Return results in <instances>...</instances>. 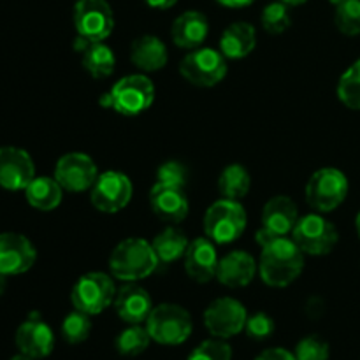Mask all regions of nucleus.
<instances>
[{"instance_id": "f257e3e1", "label": "nucleus", "mask_w": 360, "mask_h": 360, "mask_svg": "<svg viewBox=\"0 0 360 360\" xmlns=\"http://www.w3.org/2000/svg\"><path fill=\"white\" fill-rule=\"evenodd\" d=\"M304 257L292 236L273 239L260 246V280L271 288H287L304 271Z\"/></svg>"}, {"instance_id": "f03ea898", "label": "nucleus", "mask_w": 360, "mask_h": 360, "mask_svg": "<svg viewBox=\"0 0 360 360\" xmlns=\"http://www.w3.org/2000/svg\"><path fill=\"white\" fill-rule=\"evenodd\" d=\"M158 264L160 262L150 241L127 238L120 241L109 255V274L123 283H137L153 274Z\"/></svg>"}, {"instance_id": "7ed1b4c3", "label": "nucleus", "mask_w": 360, "mask_h": 360, "mask_svg": "<svg viewBox=\"0 0 360 360\" xmlns=\"http://www.w3.org/2000/svg\"><path fill=\"white\" fill-rule=\"evenodd\" d=\"M155 102V84L146 74H129L112 84L98 104L123 116H137Z\"/></svg>"}, {"instance_id": "20e7f679", "label": "nucleus", "mask_w": 360, "mask_h": 360, "mask_svg": "<svg viewBox=\"0 0 360 360\" xmlns=\"http://www.w3.org/2000/svg\"><path fill=\"white\" fill-rule=\"evenodd\" d=\"M248 217L241 200L218 199L204 213V236L214 245H232L246 231Z\"/></svg>"}, {"instance_id": "39448f33", "label": "nucleus", "mask_w": 360, "mask_h": 360, "mask_svg": "<svg viewBox=\"0 0 360 360\" xmlns=\"http://www.w3.org/2000/svg\"><path fill=\"white\" fill-rule=\"evenodd\" d=\"M144 326L151 340L164 347L183 345L193 333L192 315L183 306L172 302L155 306Z\"/></svg>"}, {"instance_id": "423d86ee", "label": "nucleus", "mask_w": 360, "mask_h": 360, "mask_svg": "<svg viewBox=\"0 0 360 360\" xmlns=\"http://www.w3.org/2000/svg\"><path fill=\"white\" fill-rule=\"evenodd\" d=\"M350 183L347 174L336 167H322L309 176L304 188L306 202L316 213H333L347 200Z\"/></svg>"}, {"instance_id": "0eeeda50", "label": "nucleus", "mask_w": 360, "mask_h": 360, "mask_svg": "<svg viewBox=\"0 0 360 360\" xmlns=\"http://www.w3.org/2000/svg\"><path fill=\"white\" fill-rule=\"evenodd\" d=\"M116 292L118 288L111 274L94 271V273H86L77 278L70 292V302L77 311L95 316L115 304Z\"/></svg>"}, {"instance_id": "6e6552de", "label": "nucleus", "mask_w": 360, "mask_h": 360, "mask_svg": "<svg viewBox=\"0 0 360 360\" xmlns=\"http://www.w3.org/2000/svg\"><path fill=\"white\" fill-rule=\"evenodd\" d=\"M227 58L220 49L197 48L183 56L179 74L186 83L197 88H213L227 77Z\"/></svg>"}, {"instance_id": "1a4fd4ad", "label": "nucleus", "mask_w": 360, "mask_h": 360, "mask_svg": "<svg viewBox=\"0 0 360 360\" xmlns=\"http://www.w3.org/2000/svg\"><path fill=\"white\" fill-rule=\"evenodd\" d=\"M292 239L304 255L323 257L333 253V250L336 248L340 243V232L336 225L327 220L322 213L313 211L304 217H299L292 231Z\"/></svg>"}, {"instance_id": "9d476101", "label": "nucleus", "mask_w": 360, "mask_h": 360, "mask_svg": "<svg viewBox=\"0 0 360 360\" xmlns=\"http://www.w3.org/2000/svg\"><path fill=\"white\" fill-rule=\"evenodd\" d=\"M77 37L102 42L115 30V11L108 0H76L72 11Z\"/></svg>"}, {"instance_id": "9b49d317", "label": "nucleus", "mask_w": 360, "mask_h": 360, "mask_svg": "<svg viewBox=\"0 0 360 360\" xmlns=\"http://www.w3.org/2000/svg\"><path fill=\"white\" fill-rule=\"evenodd\" d=\"M299 220L297 204L287 195H274L264 204L260 214V229L257 231L259 246L267 245L276 238L292 236L295 224Z\"/></svg>"}, {"instance_id": "f8f14e48", "label": "nucleus", "mask_w": 360, "mask_h": 360, "mask_svg": "<svg viewBox=\"0 0 360 360\" xmlns=\"http://www.w3.org/2000/svg\"><path fill=\"white\" fill-rule=\"evenodd\" d=\"M204 327L218 340H231L245 330L248 311L234 297H218L204 309Z\"/></svg>"}, {"instance_id": "ddd939ff", "label": "nucleus", "mask_w": 360, "mask_h": 360, "mask_svg": "<svg viewBox=\"0 0 360 360\" xmlns=\"http://www.w3.org/2000/svg\"><path fill=\"white\" fill-rule=\"evenodd\" d=\"M134 186L129 176L122 171L101 172L90 190L91 206L105 214H115L125 210L132 200Z\"/></svg>"}, {"instance_id": "4468645a", "label": "nucleus", "mask_w": 360, "mask_h": 360, "mask_svg": "<svg viewBox=\"0 0 360 360\" xmlns=\"http://www.w3.org/2000/svg\"><path fill=\"white\" fill-rule=\"evenodd\" d=\"M98 178V167L90 155L83 151H70L58 158L55 165V179L63 192H90Z\"/></svg>"}, {"instance_id": "2eb2a0df", "label": "nucleus", "mask_w": 360, "mask_h": 360, "mask_svg": "<svg viewBox=\"0 0 360 360\" xmlns=\"http://www.w3.org/2000/svg\"><path fill=\"white\" fill-rule=\"evenodd\" d=\"M35 178V164L30 153L18 146L0 148V186L9 192L27 188Z\"/></svg>"}, {"instance_id": "dca6fc26", "label": "nucleus", "mask_w": 360, "mask_h": 360, "mask_svg": "<svg viewBox=\"0 0 360 360\" xmlns=\"http://www.w3.org/2000/svg\"><path fill=\"white\" fill-rule=\"evenodd\" d=\"M37 250L30 239L18 232L0 234V273L6 276H18L34 267Z\"/></svg>"}, {"instance_id": "f3484780", "label": "nucleus", "mask_w": 360, "mask_h": 360, "mask_svg": "<svg viewBox=\"0 0 360 360\" xmlns=\"http://www.w3.org/2000/svg\"><path fill=\"white\" fill-rule=\"evenodd\" d=\"M16 347L20 354L35 360L51 355L55 348V334L51 327L41 319L39 313H32L16 330Z\"/></svg>"}, {"instance_id": "a211bd4d", "label": "nucleus", "mask_w": 360, "mask_h": 360, "mask_svg": "<svg viewBox=\"0 0 360 360\" xmlns=\"http://www.w3.org/2000/svg\"><path fill=\"white\" fill-rule=\"evenodd\" d=\"M150 207L162 221L178 225L188 217L190 202L185 186L157 183L150 190Z\"/></svg>"}, {"instance_id": "6ab92c4d", "label": "nucleus", "mask_w": 360, "mask_h": 360, "mask_svg": "<svg viewBox=\"0 0 360 360\" xmlns=\"http://www.w3.org/2000/svg\"><path fill=\"white\" fill-rule=\"evenodd\" d=\"M183 262H185V271L190 280L200 285L210 283L211 280L217 278L218 262H220L217 245L206 236L195 238L193 241H190Z\"/></svg>"}, {"instance_id": "aec40b11", "label": "nucleus", "mask_w": 360, "mask_h": 360, "mask_svg": "<svg viewBox=\"0 0 360 360\" xmlns=\"http://www.w3.org/2000/svg\"><path fill=\"white\" fill-rule=\"evenodd\" d=\"M259 273V262L252 253L245 250H232L225 253L218 262L217 280L227 288H245L255 280Z\"/></svg>"}, {"instance_id": "412c9836", "label": "nucleus", "mask_w": 360, "mask_h": 360, "mask_svg": "<svg viewBox=\"0 0 360 360\" xmlns=\"http://www.w3.org/2000/svg\"><path fill=\"white\" fill-rule=\"evenodd\" d=\"M112 306L116 315L125 323H144L155 308L150 292L137 283H125L120 287Z\"/></svg>"}, {"instance_id": "4be33fe9", "label": "nucleus", "mask_w": 360, "mask_h": 360, "mask_svg": "<svg viewBox=\"0 0 360 360\" xmlns=\"http://www.w3.org/2000/svg\"><path fill=\"white\" fill-rule=\"evenodd\" d=\"M207 35H210V20L200 11H185L172 21L171 37L178 48L188 51L200 48Z\"/></svg>"}, {"instance_id": "5701e85b", "label": "nucleus", "mask_w": 360, "mask_h": 360, "mask_svg": "<svg viewBox=\"0 0 360 360\" xmlns=\"http://www.w3.org/2000/svg\"><path fill=\"white\" fill-rule=\"evenodd\" d=\"M130 62L141 72H158L169 62L167 46L158 35H141L130 46Z\"/></svg>"}, {"instance_id": "b1692460", "label": "nucleus", "mask_w": 360, "mask_h": 360, "mask_svg": "<svg viewBox=\"0 0 360 360\" xmlns=\"http://www.w3.org/2000/svg\"><path fill=\"white\" fill-rule=\"evenodd\" d=\"M76 49L81 53V67L94 79L109 77L116 69V55L112 48L102 42H90L84 39H76Z\"/></svg>"}, {"instance_id": "393cba45", "label": "nucleus", "mask_w": 360, "mask_h": 360, "mask_svg": "<svg viewBox=\"0 0 360 360\" xmlns=\"http://www.w3.org/2000/svg\"><path fill=\"white\" fill-rule=\"evenodd\" d=\"M257 48V30L248 21H234L221 32L218 49L227 60H243Z\"/></svg>"}, {"instance_id": "a878e982", "label": "nucleus", "mask_w": 360, "mask_h": 360, "mask_svg": "<svg viewBox=\"0 0 360 360\" xmlns=\"http://www.w3.org/2000/svg\"><path fill=\"white\" fill-rule=\"evenodd\" d=\"M27 202L37 211H55L62 204L63 188L55 176H35L34 181L25 188Z\"/></svg>"}, {"instance_id": "bb28decb", "label": "nucleus", "mask_w": 360, "mask_h": 360, "mask_svg": "<svg viewBox=\"0 0 360 360\" xmlns=\"http://www.w3.org/2000/svg\"><path fill=\"white\" fill-rule=\"evenodd\" d=\"M188 238H186L185 232L181 229H178L176 225H169L164 231L158 232L155 236V239L151 241L155 253H157V259L160 264L165 266H171V264L178 262L179 259H183L188 250Z\"/></svg>"}, {"instance_id": "cd10ccee", "label": "nucleus", "mask_w": 360, "mask_h": 360, "mask_svg": "<svg viewBox=\"0 0 360 360\" xmlns=\"http://www.w3.org/2000/svg\"><path fill=\"white\" fill-rule=\"evenodd\" d=\"M252 188V174L243 164H229L218 178V192L224 199L243 200Z\"/></svg>"}, {"instance_id": "c85d7f7f", "label": "nucleus", "mask_w": 360, "mask_h": 360, "mask_svg": "<svg viewBox=\"0 0 360 360\" xmlns=\"http://www.w3.org/2000/svg\"><path fill=\"white\" fill-rule=\"evenodd\" d=\"M151 336L148 333L146 326L141 323H129V327L122 330L116 336L115 347L116 352L123 357H137V355L144 354L151 343Z\"/></svg>"}, {"instance_id": "c756f323", "label": "nucleus", "mask_w": 360, "mask_h": 360, "mask_svg": "<svg viewBox=\"0 0 360 360\" xmlns=\"http://www.w3.org/2000/svg\"><path fill=\"white\" fill-rule=\"evenodd\" d=\"M336 94L341 104L352 111H360V58L341 74Z\"/></svg>"}, {"instance_id": "7c9ffc66", "label": "nucleus", "mask_w": 360, "mask_h": 360, "mask_svg": "<svg viewBox=\"0 0 360 360\" xmlns=\"http://www.w3.org/2000/svg\"><path fill=\"white\" fill-rule=\"evenodd\" d=\"M260 25L269 35L285 34L292 27L290 6L280 2V0L269 2L260 14Z\"/></svg>"}, {"instance_id": "2f4dec72", "label": "nucleus", "mask_w": 360, "mask_h": 360, "mask_svg": "<svg viewBox=\"0 0 360 360\" xmlns=\"http://www.w3.org/2000/svg\"><path fill=\"white\" fill-rule=\"evenodd\" d=\"M91 334V316L83 311H70L62 322V336L69 345H81Z\"/></svg>"}, {"instance_id": "473e14b6", "label": "nucleus", "mask_w": 360, "mask_h": 360, "mask_svg": "<svg viewBox=\"0 0 360 360\" xmlns=\"http://www.w3.org/2000/svg\"><path fill=\"white\" fill-rule=\"evenodd\" d=\"M334 25L348 37L360 35V0H345L334 11Z\"/></svg>"}, {"instance_id": "72a5a7b5", "label": "nucleus", "mask_w": 360, "mask_h": 360, "mask_svg": "<svg viewBox=\"0 0 360 360\" xmlns=\"http://www.w3.org/2000/svg\"><path fill=\"white\" fill-rule=\"evenodd\" d=\"M188 360H232V347L227 340L211 338L197 345L188 355Z\"/></svg>"}, {"instance_id": "f704fd0d", "label": "nucleus", "mask_w": 360, "mask_h": 360, "mask_svg": "<svg viewBox=\"0 0 360 360\" xmlns=\"http://www.w3.org/2000/svg\"><path fill=\"white\" fill-rule=\"evenodd\" d=\"M294 355L297 360H329L330 347L322 336L311 334L299 341Z\"/></svg>"}, {"instance_id": "c9c22d12", "label": "nucleus", "mask_w": 360, "mask_h": 360, "mask_svg": "<svg viewBox=\"0 0 360 360\" xmlns=\"http://www.w3.org/2000/svg\"><path fill=\"white\" fill-rule=\"evenodd\" d=\"M276 330V323H274V319L267 313L259 311L253 313V315H248V320H246L245 333L246 336L252 338V340L262 341L271 338Z\"/></svg>"}, {"instance_id": "e433bc0d", "label": "nucleus", "mask_w": 360, "mask_h": 360, "mask_svg": "<svg viewBox=\"0 0 360 360\" xmlns=\"http://www.w3.org/2000/svg\"><path fill=\"white\" fill-rule=\"evenodd\" d=\"M188 181V169L178 160H167L157 169V183L174 186H185Z\"/></svg>"}, {"instance_id": "4c0bfd02", "label": "nucleus", "mask_w": 360, "mask_h": 360, "mask_svg": "<svg viewBox=\"0 0 360 360\" xmlns=\"http://www.w3.org/2000/svg\"><path fill=\"white\" fill-rule=\"evenodd\" d=\"M255 360H297L295 359V355L292 354L290 350H287V348H267V350H264L262 354H259V357Z\"/></svg>"}, {"instance_id": "58836bf2", "label": "nucleus", "mask_w": 360, "mask_h": 360, "mask_svg": "<svg viewBox=\"0 0 360 360\" xmlns=\"http://www.w3.org/2000/svg\"><path fill=\"white\" fill-rule=\"evenodd\" d=\"M306 311L313 319H319L320 315H323V301L320 297H311L306 302Z\"/></svg>"}, {"instance_id": "ea45409f", "label": "nucleus", "mask_w": 360, "mask_h": 360, "mask_svg": "<svg viewBox=\"0 0 360 360\" xmlns=\"http://www.w3.org/2000/svg\"><path fill=\"white\" fill-rule=\"evenodd\" d=\"M148 7L151 9H157V11H167L171 7H174L178 4V0H144Z\"/></svg>"}, {"instance_id": "a19ab883", "label": "nucleus", "mask_w": 360, "mask_h": 360, "mask_svg": "<svg viewBox=\"0 0 360 360\" xmlns=\"http://www.w3.org/2000/svg\"><path fill=\"white\" fill-rule=\"evenodd\" d=\"M220 6L229 7V9H243V7L252 6L255 0H217Z\"/></svg>"}, {"instance_id": "79ce46f5", "label": "nucleus", "mask_w": 360, "mask_h": 360, "mask_svg": "<svg viewBox=\"0 0 360 360\" xmlns=\"http://www.w3.org/2000/svg\"><path fill=\"white\" fill-rule=\"evenodd\" d=\"M280 2L287 4V6H290V7H295V6H302V4H306L308 0H280Z\"/></svg>"}, {"instance_id": "37998d69", "label": "nucleus", "mask_w": 360, "mask_h": 360, "mask_svg": "<svg viewBox=\"0 0 360 360\" xmlns=\"http://www.w3.org/2000/svg\"><path fill=\"white\" fill-rule=\"evenodd\" d=\"M6 288H7V276H6V274L0 273V295L6 292Z\"/></svg>"}, {"instance_id": "c03bdc74", "label": "nucleus", "mask_w": 360, "mask_h": 360, "mask_svg": "<svg viewBox=\"0 0 360 360\" xmlns=\"http://www.w3.org/2000/svg\"><path fill=\"white\" fill-rule=\"evenodd\" d=\"M355 229H357V234H359V239H360V211H359L357 218H355Z\"/></svg>"}, {"instance_id": "a18cd8bd", "label": "nucleus", "mask_w": 360, "mask_h": 360, "mask_svg": "<svg viewBox=\"0 0 360 360\" xmlns=\"http://www.w3.org/2000/svg\"><path fill=\"white\" fill-rule=\"evenodd\" d=\"M11 360H35V359H32V357H27V355H23V354H20V355H16V357H13Z\"/></svg>"}, {"instance_id": "49530a36", "label": "nucleus", "mask_w": 360, "mask_h": 360, "mask_svg": "<svg viewBox=\"0 0 360 360\" xmlns=\"http://www.w3.org/2000/svg\"><path fill=\"white\" fill-rule=\"evenodd\" d=\"M329 2H330V4H333V6H334V7H336V6H340V4H343V2H345V0H329Z\"/></svg>"}]
</instances>
